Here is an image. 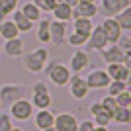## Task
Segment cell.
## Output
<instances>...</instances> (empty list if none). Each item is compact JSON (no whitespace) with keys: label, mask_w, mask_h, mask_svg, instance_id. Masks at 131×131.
I'll return each instance as SVG.
<instances>
[{"label":"cell","mask_w":131,"mask_h":131,"mask_svg":"<svg viewBox=\"0 0 131 131\" xmlns=\"http://www.w3.org/2000/svg\"><path fill=\"white\" fill-rule=\"evenodd\" d=\"M22 63H24V69L27 72H31V74H39V72H43L45 65H47V61H49V49L47 47H37V49L29 51L27 55H22Z\"/></svg>","instance_id":"1"},{"label":"cell","mask_w":131,"mask_h":131,"mask_svg":"<svg viewBox=\"0 0 131 131\" xmlns=\"http://www.w3.org/2000/svg\"><path fill=\"white\" fill-rule=\"evenodd\" d=\"M45 74H47V78H49L51 84H55V86H67V82H69V78H71L72 72L69 71V67L63 65L61 61H47V65H45Z\"/></svg>","instance_id":"2"},{"label":"cell","mask_w":131,"mask_h":131,"mask_svg":"<svg viewBox=\"0 0 131 131\" xmlns=\"http://www.w3.org/2000/svg\"><path fill=\"white\" fill-rule=\"evenodd\" d=\"M31 106L35 110H47L53 104V98H51L49 86L45 84V80H35L31 84Z\"/></svg>","instance_id":"3"},{"label":"cell","mask_w":131,"mask_h":131,"mask_svg":"<svg viewBox=\"0 0 131 131\" xmlns=\"http://www.w3.org/2000/svg\"><path fill=\"white\" fill-rule=\"evenodd\" d=\"M24 94H26V88L22 84H18V82H6V84L0 86V104H2V108H8L12 102L24 98Z\"/></svg>","instance_id":"4"},{"label":"cell","mask_w":131,"mask_h":131,"mask_svg":"<svg viewBox=\"0 0 131 131\" xmlns=\"http://www.w3.org/2000/svg\"><path fill=\"white\" fill-rule=\"evenodd\" d=\"M8 114L12 115V119H16V121H27V119H31V115L33 112H35V108L31 106V102L26 98H20L16 100V102H12L10 106H8Z\"/></svg>","instance_id":"5"},{"label":"cell","mask_w":131,"mask_h":131,"mask_svg":"<svg viewBox=\"0 0 131 131\" xmlns=\"http://www.w3.org/2000/svg\"><path fill=\"white\" fill-rule=\"evenodd\" d=\"M84 80H86L88 90H106V86L110 84V77L104 69H92L84 77Z\"/></svg>","instance_id":"6"},{"label":"cell","mask_w":131,"mask_h":131,"mask_svg":"<svg viewBox=\"0 0 131 131\" xmlns=\"http://www.w3.org/2000/svg\"><path fill=\"white\" fill-rule=\"evenodd\" d=\"M67 67H69V71H71L72 74H80L82 71H86L88 67H90V55H88L84 49H77L71 55Z\"/></svg>","instance_id":"7"},{"label":"cell","mask_w":131,"mask_h":131,"mask_svg":"<svg viewBox=\"0 0 131 131\" xmlns=\"http://www.w3.org/2000/svg\"><path fill=\"white\" fill-rule=\"evenodd\" d=\"M67 86H69V92H71V96L74 100H84L88 96V86H86V80H84V77H80V74H71V78H69V82H67Z\"/></svg>","instance_id":"8"},{"label":"cell","mask_w":131,"mask_h":131,"mask_svg":"<svg viewBox=\"0 0 131 131\" xmlns=\"http://www.w3.org/2000/svg\"><path fill=\"white\" fill-rule=\"evenodd\" d=\"M53 127H55V131H77L78 119H77V115L69 114V112H61V114L55 115Z\"/></svg>","instance_id":"9"},{"label":"cell","mask_w":131,"mask_h":131,"mask_svg":"<svg viewBox=\"0 0 131 131\" xmlns=\"http://www.w3.org/2000/svg\"><path fill=\"white\" fill-rule=\"evenodd\" d=\"M104 71L108 72L110 80H121V82L129 84L131 71L127 65H123V63H108V69H104Z\"/></svg>","instance_id":"10"},{"label":"cell","mask_w":131,"mask_h":131,"mask_svg":"<svg viewBox=\"0 0 131 131\" xmlns=\"http://www.w3.org/2000/svg\"><path fill=\"white\" fill-rule=\"evenodd\" d=\"M108 45V37H106L104 29H102V26H94L92 31H90V35H88V41H86V47H90V49L94 51H102Z\"/></svg>","instance_id":"11"},{"label":"cell","mask_w":131,"mask_h":131,"mask_svg":"<svg viewBox=\"0 0 131 131\" xmlns=\"http://www.w3.org/2000/svg\"><path fill=\"white\" fill-rule=\"evenodd\" d=\"M67 24L59 22V20H51L49 24V35H51V43L53 45H63L67 39Z\"/></svg>","instance_id":"12"},{"label":"cell","mask_w":131,"mask_h":131,"mask_svg":"<svg viewBox=\"0 0 131 131\" xmlns=\"http://www.w3.org/2000/svg\"><path fill=\"white\" fill-rule=\"evenodd\" d=\"M31 117H33V123H35V127H37L39 131L47 129V127H53V121H55V114L51 112V108L35 110Z\"/></svg>","instance_id":"13"},{"label":"cell","mask_w":131,"mask_h":131,"mask_svg":"<svg viewBox=\"0 0 131 131\" xmlns=\"http://www.w3.org/2000/svg\"><path fill=\"white\" fill-rule=\"evenodd\" d=\"M100 26H102V29H104L106 37H108V43H115V41L119 39V35L123 33L121 27L117 26V22H115V18H104Z\"/></svg>","instance_id":"14"},{"label":"cell","mask_w":131,"mask_h":131,"mask_svg":"<svg viewBox=\"0 0 131 131\" xmlns=\"http://www.w3.org/2000/svg\"><path fill=\"white\" fill-rule=\"evenodd\" d=\"M98 14V4L96 2H78L74 8H72V20L74 18H90Z\"/></svg>","instance_id":"15"},{"label":"cell","mask_w":131,"mask_h":131,"mask_svg":"<svg viewBox=\"0 0 131 131\" xmlns=\"http://www.w3.org/2000/svg\"><path fill=\"white\" fill-rule=\"evenodd\" d=\"M100 53H102V59L106 61V65H108V63H123V57H125V53L115 43H108Z\"/></svg>","instance_id":"16"},{"label":"cell","mask_w":131,"mask_h":131,"mask_svg":"<svg viewBox=\"0 0 131 131\" xmlns=\"http://www.w3.org/2000/svg\"><path fill=\"white\" fill-rule=\"evenodd\" d=\"M24 39L18 35V37L14 39H8L4 43V53L8 55V57H12V59H18V57H22L24 55Z\"/></svg>","instance_id":"17"},{"label":"cell","mask_w":131,"mask_h":131,"mask_svg":"<svg viewBox=\"0 0 131 131\" xmlns=\"http://www.w3.org/2000/svg\"><path fill=\"white\" fill-rule=\"evenodd\" d=\"M49 24H51L49 18H41L39 22H35V26H37V29H35V35H37V41H39L41 45H49V43H51Z\"/></svg>","instance_id":"18"},{"label":"cell","mask_w":131,"mask_h":131,"mask_svg":"<svg viewBox=\"0 0 131 131\" xmlns=\"http://www.w3.org/2000/svg\"><path fill=\"white\" fill-rule=\"evenodd\" d=\"M10 20L14 22V26L18 27V31H20V33H27V31H31L33 27H35V24L29 22V20H27L20 10H14V12H12V18H10Z\"/></svg>","instance_id":"19"},{"label":"cell","mask_w":131,"mask_h":131,"mask_svg":"<svg viewBox=\"0 0 131 131\" xmlns=\"http://www.w3.org/2000/svg\"><path fill=\"white\" fill-rule=\"evenodd\" d=\"M51 14H53V20H59V22H65V24H69L72 20V8L69 4H65V2L55 4Z\"/></svg>","instance_id":"20"},{"label":"cell","mask_w":131,"mask_h":131,"mask_svg":"<svg viewBox=\"0 0 131 131\" xmlns=\"http://www.w3.org/2000/svg\"><path fill=\"white\" fill-rule=\"evenodd\" d=\"M98 10L104 12L106 18H114L115 14H119L123 10V6H121V0H100Z\"/></svg>","instance_id":"21"},{"label":"cell","mask_w":131,"mask_h":131,"mask_svg":"<svg viewBox=\"0 0 131 131\" xmlns=\"http://www.w3.org/2000/svg\"><path fill=\"white\" fill-rule=\"evenodd\" d=\"M20 35V31H18V27L14 26V22H12L10 18H4V20H0V37L4 39V41H8V39H14Z\"/></svg>","instance_id":"22"},{"label":"cell","mask_w":131,"mask_h":131,"mask_svg":"<svg viewBox=\"0 0 131 131\" xmlns=\"http://www.w3.org/2000/svg\"><path fill=\"white\" fill-rule=\"evenodd\" d=\"M20 12H22L24 16L29 20V22H33V24L39 22V20L43 18V12L39 10V8L33 4V2H26V4H22V6H20Z\"/></svg>","instance_id":"23"},{"label":"cell","mask_w":131,"mask_h":131,"mask_svg":"<svg viewBox=\"0 0 131 131\" xmlns=\"http://www.w3.org/2000/svg\"><path fill=\"white\" fill-rule=\"evenodd\" d=\"M92 20L90 18H74V22H72V31H77V33H82V35H90V31H92Z\"/></svg>","instance_id":"24"},{"label":"cell","mask_w":131,"mask_h":131,"mask_svg":"<svg viewBox=\"0 0 131 131\" xmlns=\"http://www.w3.org/2000/svg\"><path fill=\"white\" fill-rule=\"evenodd\" d=\"M131 121V110L129 108H115V112L112 114V123H117V125H129Z\"/></svg>","instance_id":"25"},{"label":"cell","mask_w":131,"mask_h":131,"mask_svg":"<svg viewBox=\"0 0 131 131\" xmlns=\"http://www.w3.org/2000/svg\"><path fill=\"white\" fill-rule=\"evenodd\" d=\"M115 22L121 27V31H129L131 29V8H123L119 14H115Z\"/></svg>","instance_id":"26"},{"label":"cell","mask_w":131,"mask_h":131,"mask_svg":"<svg viewBox=\"0 0 131 131\" xmlns=\"http://www.w3.org/2000/svg\"><path fill=\"white\" fill-rule=\"evenodd\" d=\"M65 41L71 45V47H74V49H82V47H86L88 37H86V35H82V33L72 31V33H67V39H65Z\"/></svg>","instance_id":"27"},{"label":"cell","mask_w":131,"mask_h":131,"mask_svg":"<svg viewBox=\"0 0 131 131\" xmlns=\"http://www.w3.org/2000/svg\"><path fill=\"white\" fill-rule=\"evenodd\" d=\"M20 0H0V20L8 18L14 10H18Z\"/></svg>","instance_id":"28"},{"label":"cell","mask_w":131,"mask_h":131,"mask_svg":"<svg viewBox=\"0 0 131 131\" xmlns=\"http://www.w3.org/2000/svg\"><path fill=\"white\" fill-rule=\"evenodd\" d=\"M106 90H108V96H117V94H121L123 90H127V82H121V80H110V84L106 86Z\"/></svg>","instance_id":"29"},{"label":"cell","mask_w":131,"mask_h":131,"mask_svg":"<svg viewBox=\"0 0 131 131\" xmlns=\"http://www.w3.org/2000/svg\"><path fill=\"white\" fill-rule=\"evenodd\" d=\"M115 45H117V47H119L125 55H129L131 53V35H129V31H123V33H121L119 39L115 41Z\"/></svg>","instance_id":"30"},{"label":"cell","mask_w":131,"mask_h":131,"mask_svg":"<svg viewBox=\"0 0 131 131\" xmlns=\"http://www.w3.org/2000/svg\"><path fill=\"white\" fill-rule=\"evenodd\" d=\"M92 121H94V125H104V127H108L110 123H112V114L106 112V110H102L100 114H96L92 117Z\"/></svg>","instance_id":"31"},{"label":"cell","mask_w":131,"mask_h":131,"mask_svg":"<svg viewBox=\"0 0 131 131\" xmlns=\"http://www.w3.org/2000/svg\"><path fill=\"white\" fill-rule=\"evenodd\" d=\"M115 102H117L119 108H131V92H129V88L123 90L121 94H117V96H115Z\"/></svg>","instance_id":"32"},{"label":"cell","mask_w":131,"mask_h":131,"mask_svg":"<svg viewBox=\"0 0 131 131\" xmlns=\"http://www.w3.org/2000/svg\"><path fill=\"white\" fill-rule=\"evenodd\" d=\"M31 2L37 6V8L43 12V14H51V10H53L55 4H57L55 0H31Z\"/></svg>","instance_id":"33"},{"label":"cell","mask_w":131,"mask_h":131,"mask_svg":"<svg viewBox=\"0 0 131 131\" xmlns=\"http://www.w3.org/2000/svg\"><path fill=\"white\" fill-rule=\"evenodd\" d=\"M100 104H102V108H104L106 112H110V114H114L115 108H117V102H115L114 96H104V98L100 100Z\"/></svg>","instance_id":"34"},{"label":"cell","mask_w":131,"mask_h":131,"mask_svg":"<svg viewBox=\"0 0 131 131\" xmlns=\"http://www.w3.org/2000/svg\"><path fill=\"white\" fill-rule=\"evenodd\" d=\"M14 127V119L10 114H2L0 112V131H10Z\"/></svg>","instance_id":"35"},{"label":"cell","mask_w":131,"mask_h":131,"mask_svg":"<svg viewBox=\"0 0 131 131\" xmlns=\"http://www.w3.org/2000/svg\"><path fill=\"white\" fill-rule=\"evenodd\" d=\"M77 131H94V121L92 119H82V121H78V129Z\"/></svg>","instance_id":"36"},{"label":"cell","mask_w":131,"mask_h":131,"mask_svg":"<svg viewBox=\"0 0 131 131\" xmlns=\"http://www.w3.org/2000/svg\"><path fill=\"white\" fill-rule=\"evenodd\" d=\"M102 110H104V108H102V104H100V100H98V102H92V104L88 106V112H90V115H92V117H94L96 114H100Z\"/></svg>","instance_id":"37"},{"label":"cell","mask_w":131,"mask_h":131,"mask_svg":"<svg viewBox=\"0 0 131 131\" xmlns=\"http://www.w3.org/2000/svg\"><path fill=\"white\" fill-rule=\"evenodd\" d=\"M63 2H65V4H69L71 8H74V6L78 4V0H63Z\"/></svg>","instance_id":"38"},{"label":"cell","mask_w":131,"mask_h":131,"mask_svg":"<svg viewBox=\"0 0 131 131\" xmlns=\"http://www.w3.org/2000/svg\"><path fill=\"white\" fill-rule=\"evenodd\" d=\"M121 6L123 8H131V0H121Z\"/></svg>","instance_id":"39"},{"label":"cell","mask_w":131,"mask_h":131,"mask_svg":"<svg viewBox=\"0 0 131 131\" xmlns=\"http://www.w3.org/2000/svg\"><path fill=\"white\" fill-rule=\"evenodd\" d=\"M10 131H24V129H22V127H16V125H14V127H12Z\"/></svg>","instance_id":"40"},{"label":"cell","mask_w":131,"mask_h":131,"mask_svg":"<svg viewBox=\"0 0 131 131\" xmlns=\"http://www.w3.org/2000/svg\"><path fill=\"white\" fill-rule=\"evenodd\" d=\"M43 131H55V127H47V129H43Z\"/></svg>","instance_id":"41"},{"label":"cell","mask_w":131,"mask_h":131,"mask_svg":"<svg viewBox=\"0 0 131 131\" xmlns=\"http://www.w3.org/2000/svg\"><path fill=\"white\" fill-rule=\"evenodd\" d=\"M78 2H96V0H78Z\"/></svg>","instance_id":"42"},{"label":"cell","mask_w":131,"mask_h":131,"mask_svg":"<svg viewBox=\"0 0 131 131\" xmlns=\"http://www.w3.org/2000/svg\"><path fill=\"white\" fill-rule=\"evenodd\" d=\"M55 2H57V4H59V2H63V0H55Z\"/></svg>","instance_id":"43"},{"label":"cell","mask_w":131,"mask_h":131,"mask_svg":"<svg viewBox=\"0 0 131 131\" xmlns=\"http://www.w3.org/2000/svg\"><path fill=\"white\" fill-rule=\"evenodd\" d=\"M0 55H2V47H0Z\"/></svg>","instance_id":"44"},{"label":"cell","mask_w":131,"mask_h":131,"mask_svg":"<svg viewBox=\"0 0 131 131\" xmlns=\"http://www.w3.org/2000/svg\"><path fill=\"white\" fill-rule=\"evenodd\" d=\"M0 110H2V104H0Z\"/></svg>","instance_id":"45"}]
</instances>
